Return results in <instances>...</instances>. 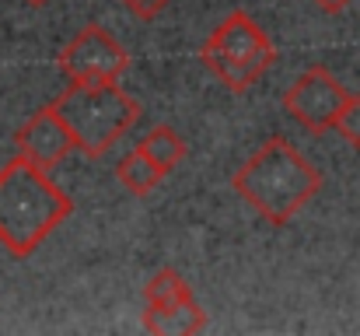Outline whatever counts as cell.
Instances as JSON below:
<instances>
[{"mask_svg": "<svg viewBox=\"0 0 360 336\" xmlns=\"http://www.w3.org/2000/svg\"><path fill=\"white\" fill-rule=\"evenodd\" d=\"M25 4H32V7H42V4H49V0H25Z\"/></svg>", "mask_w": 360, "mask_h": 336, "instance_id": "cell-15", "label": "cell"}, {"mask_svg": "<svg viewBox=\"0 0 360 336\" xmlns=\"http://www.w3.org/2000/svg\"><path fill=\"white\" fill-rule=\"evenodd\" d=\"M311 4H319L326 14H340V11H347L354 0H311Z\"/></svg>", "mask_w": 360, "mask_h": 336, "instance_id": "cell-14", "label": "cell"}, {"mask_svg": "<svg viewBox=\"0 0 360 336\" xmlns=\"http://www.w3.org/2000/svg\"><path fill=\"white\" fill-rule=\"evenodd\" d=\"M136 147H140V151H143V154H147L165 175L186 158V140H182L172 126H154Z\"/></svg>", "mask_w": 360, "mask_h": 336, "instance_id": "cell-9", "label": "cell"}, {"mask_svg": "<svg viewBox=\"0 0 360 336\" xmlns=\"http://www.w3.org/2000/svg\"><path fill=\"white\" fill-rule=\"evenodd\" d=\"M203 67L231 92H248L255 81L266 77V70L276 63V49L269 35L245 14L231 11L203 42L200 49Z\"/></svg>", "mask_w": 360, "mask_h": 336, "instance_id": "cell-4", "label": "cell"}, {"mask_svg": "<svg viewBox=\"0 0 360 336\" xmlns=\"http://www.w3.org/2000/svg\"><path fill=\"white\" fill-rule=\"evenodd\" d=\"M182 294H189V284H186L182 273H175L172 266L158 270V273L147 280V287H143V301H147V305H165V301H175V298H182Z\"/></svg>", "mask_w": 360, "mask_h": 336, "instance_id": "cell-11", "label": "cell"}, {"mask_svg": "<svg viewBox=\"0 0 360 336\" xmlns=\"http://www.w3.org/2000/svg\"><path fill=\"white\" fill-rule=\"evenodd\" d=\"M235 189L259 218L283 228L319 197L322 172L294 144L269 137L235 172Z\"/></svg>", "mask_w": 360, "mask_h": 336, "instance_id": "cell-2", "label": "cell"}, {"mask_svg": "<svg viewBox=\"0 0 360 336\" xmlns=\"http://www.w3.org/2000/svg\"><path fill=\"white\" fill-rule=\"evenodd\" d=\"M143 326L150 333L158 336H168V333H182V336H193L200 333L207 326V316L200 309V301L189 294L175 298V301H165V305H147L143 309Z\"/></svg>", "mask_w": 360, "mask_h": 336, "instance_id": "cell-8", "label": "cell"}, {"mask_svg": "<svg viewBox=\"0 0 360 336\" xmlns=\"http://www.w3.org/2000/svg\"><path fill=\"white\" fill-rule=\"evenodd\" d=\"M116 175H120V182L129 189V193H136V197H147L161 179H165V172L140 151V147H133L126 158L120 161V168H116Z\"/></svg>", "mask_w": 360, "mask_h": 336, "instance_id": "cell-10", "label": "cell"}, {"mask_svg": "<svg viewBox=\"0 0 360 336\" xmlns=\"http://www.w3.org/2000/svg\"><path fill=\"white\" fill-rule=\"evenodd\" d=\"M74 214V200L21 154L0 168V245L25 259Z\"/></svg>", "mask_w": 360, "mask_h": 336, "instance_id": "cell-1", "label": "cell"}, {"mask_svg": "<svg viewBox=\"0 0 360 336\" xmlns=\"http://www.w3.org/2000/svg\"><path fill=\"white\" fill-rule=\"evenodd\" d=\"M347 144H354L360 147V95H347V102H343V109L336 116V126H333Z\"/></svg>", "mask_w": 360, "mask_h": 336, "instance_id": "cell-12", "label": "cell"}, {"mask_svg": "<svg viewBox=\"0 0 360 336\" xmlns=\"http://www.w3.org/2000/svg\"><path fill=\"white\" fill-rule=\"evenodd\" d=\"M126 4V11L133 14V18H140V21H150V18H158L172 0H122Z\"/></svg>", "mask_w": 360, "mask_h": 336, "instance_id": "cell-13", "label": "cell"}, {"mask_svg": "<svg viewBox=\"0 0 360 336\" xmlns=\"http://www.w3.org/2000/svg\"><path fill=\"white\" fill-rule=\"evenodd\" d=\"M49 106L67 123L84 158L109 154L140 119L136 99H129L116 81H70V88Z\"/></svg>", "mask_w": 360, "mask_h": 336, "instance_id": "cell-3", "label": "cell"}, {"mask_svg": "<svg viewBox=\"0 0 360 336\" xmlns=\"http://www.w3.org/2000/svg\"><path fill=\"white\" fill-rule=\"evenodd\" d=\"M60 70L70 81H116L129 67V53L102 28L84 25L63 49H60Z\"/></svg>", "mask_w": 360, "mask_h": 336, "instance_id": "cell-6", "label": "cell"}, {"mask_svg": "<svg viewBox=\"0 0 360 336\" xmlns=\"http://www.w3.org/2000/svg\"><path fill=\"white\" fill-rule=\"evenodd\" d=\"M347 88L326 70V67H308L283 95L287 116L304 126L308 133H326L336 126V116L347 102Z\"/></svg>", "mask_w": 360, "mask_h": 336, "instance_id": "cell-5", "label": "cell"}, {"mask_svg": "<svg viewBox=\"0 0 360 336\" xmlns=\"http://www.w3.org/2000/svg\"><path fill=\"white\" fill-rule=\"evenodd\" d=\"M14 144H18V154L46 172H53L70 151H77L67 123L53 112V106L39 109L32 119H25L14 133Z\"/></svg>", "mask_w": 360, "mask_h": 336, "instance_id": "cell-7", "label": "cell"}]
</instances>
